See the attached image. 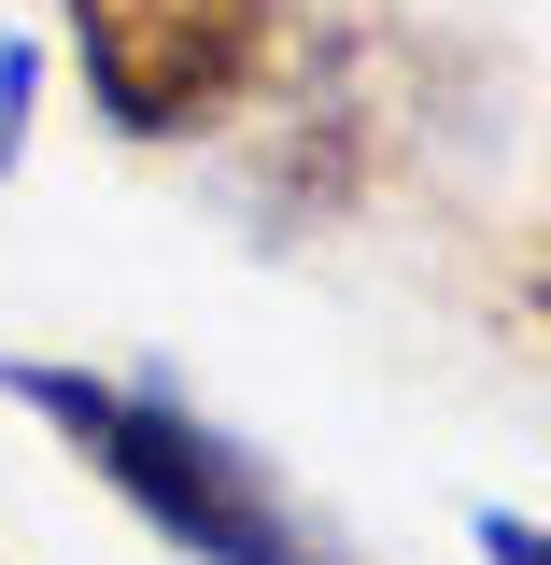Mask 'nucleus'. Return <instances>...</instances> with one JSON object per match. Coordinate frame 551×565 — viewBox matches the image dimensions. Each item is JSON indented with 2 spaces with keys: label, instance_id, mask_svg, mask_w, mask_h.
Instances as JSON below:
<instances>
[{
  "label": "nucleus",
  "instance_id": "nucleus-1",
  "mask_svg": "<svg viewBox=\"0 0 551 565\" xmlns=\"http://www.w3.org/2000/svg\"><path fill=\"white\" fill-rule=\"evenodd\" d=\"M0 396L57 438L85 481L128 509L141 537H170L184 565H353V537L283 481L255 438H226L212 411H184L170 382L128 367H57V353H0Z\"/></svg>",
  "mask_w": 551,
  "mask_h": 565
},
{
  "label": "nucleus",
  "instance_id": "nucleus-4",
  "mask_svg": "<svg viewBox=\"0 0 551 565\" xmlns=\"http://www.w3.org/2000/svg\"><path fill=\"white\" fill-rule=\"evenodd\" d=\"M29 114H43V57L0 29V170H14V141H29Z\"/></svg>",
  "mask_w": 551,
  "mask_h": 565
},
{
  "label": "nucleus",
  "instance_id": "nucleus-6",
  "mask_svg": "<svg viewBox=\"0 0 551 565\" xmlns=\"http://www.w3.org/2000/svg\"><path fill=\"white\" fill-rule=\"evenodd\" d=\"M538 326H551V241H538Z\"/></svg>",
  "mask_w": 551,
  "mask_h": 565
},
{
  "label": "nucleus",
  "instance_id": "nucleus-5",
  "mask_svg": "<svg viewBox=\"0 0 551 565\" xmlns=\"http://www.w3.org/2000/svg\"><path fill=\"white\" fill-rule=\"evenodd\" d=\"M467 537H481V565H551V523H538V509H481Z\"/></svg>",
  "mask_w": 551,
  "mask_h": 565
},
{
  "label": "nucleus",
  "instance_id": "nucleus-3",
  "mask_svg": "<svg viewBox=\"0 0 551 565\" xmlns=\"http://www.w3.org/2000/svg\"><path fill=\"white\" fill-rule=\"evenodd\" d=\"M424 43L396 29V14H340L311 57H297V85H283V128H269V226H326V212H353L396 156H411V128H424Z\"/></svg>",
  "mask_w": 551,
  "mask_h": 565
},
{
  "label": "nucleus",
  "instance_id": "nucleus-2",
  "mask_svg": "<svg viewBox=\"0 0 551 565\" xmlns=\"http://www.w3.org/2000/svg\"><path fill=\"white\" fill-rule=\"evenodd\" d=\"M57 43L114 141H212L283 71V0H57Z\"/></svg>",
  "mask_w": 551,
  "mask_h": 565
}]
</instances>
